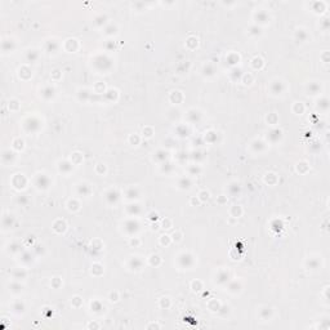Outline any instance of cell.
<instances>
[{
	"label": "cell",
	"instance_id": "1",
	"mask_svg": "<svg viewBox=\"0 0 330 330\" xmlns=\"http://www.w3.org/2000/svg\"><path fill=\"white\" fill-rule=\"evenodd\" d=\"M255 19H257V22H262V23H266L267 21L270 19L268 14L266 13V12H258V13H255Z\"/></svg>",
	"mask_w": 330,
	"mask_h": 330
},
{
	"label": "cell",
	"instance_id": "2",
	"mask_svg": "<svg viewBox=\"0 0 330 330\" xmlns=\"http://www.w3.org/2000/svg\"><path fill=\"white\" fill-rule=\"evenodd\" d=\"M107 200H108V203L110 204H112V203H116V200H118V192L116 191H110L107 193Z\"/></svg>",
	"mask_w": 330,
	"mask_h": 330
},
{
	"label": "cell",
	"instance_id": "3",
	"mask_svg": "<svg viewBox=\"0 0 330 330\" xmlns=\"http://www.w3.org/2000/svg\"><path fill=\"white\" fill-rule=\"evenodd\" d=\"M179 186H181L182 188H188L190 187V181L188 179H182L179 182Z\"/></svg>",
	"mask_w": 330,
	"mask_h": 330
}]
</instances>
